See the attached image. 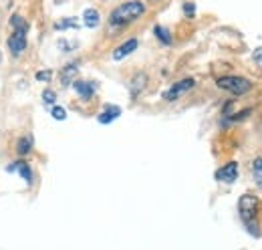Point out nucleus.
<instances>
[{
    "label": "nucleus",
    "mask_w": 262,
    "mask_h": 250,
    "mask_svg": "<svg viewBox=\"0 0 262 250\" xmlns=\"http://www.w3.org/2000/svg\"><path fill=\"white\" fill-rule=\"evenodd\" d=\"M147 12V4L143 0H125L119 6H115L109 14V29L111 31H119L125 29L133 23H137L139 18H143Z\"/></svg>",
    "instance_id": "obj_1"
},
{
    "label": "nucleus",
    "mask_w": 262,
    "mask_h": 250,
    "mask_svg": "<svg viewBox=\"0 0 262 250\" xmlns=\"http://www.w3.org/2000/svg\"><path fill=\"white\" fill-rule=\"evenodd\" d=\"M256 208H258V200L254 194H244L240 200H238V214L244 222V226L252 232V234H260L258 230V222H256Z\"/></svg>",
    "instance_id": "obj_2"
},
{
    "label": "nucleus",
    "mask_w": 262,
    "mask_h": 250,
    "mask_svg": "<svg viewBox=\"0 0 262 250\" xmlns=\"http://www.w3.org/2000/svg\"><path fill=\"white\" fill-rule=\"evenodd\" d=\"M216 85L228 93L236 95V97H242V95L250 93L252 91V81H248L246 77H238V75H226V77H220L216 81Z\"/></svg>",
    "instance_id": "obj_3"
},
{
    "label": "nucleus",
    "mask_w": 262,
    "mask_h": 250,
    "mask_svg": "<svg viewBox=\"0 0 262 250\" xmlns=\"http://www.w3.org/2000/svg\"><path fill=\"white\" fill-rule=\"evenodd\" d=\"M27 31L29 29H16L8 36L6 45H8V51H10L12 57H20L25 53V49H27Z\"/></svg>",
    "instance_id": "obj_4"
},
{
    "label": "nucleus",
    "mask_w": 262,
    "mask_h": 250,
    "mask_svg": "<svg viewBox=\"0 0 262 250\" xmlns=\"http://www.w3.org/2000/svg\"><path fill=\"white\" fill-rule=\"evenodd\" d=\"M196 87V81L192 79V77H188V79H182V81H176L167 91L164 93V99L165 101H176V99H180L184 93H188V91H192Z\"/></svg>",
    "instance_id": "obj_5"
},
{
    "label": "nucleus",
    "mask_w": 262,
    "mask_h": 250,
    "mask_svg": "<svg viewBox=\"0 0 262 250\" xmlns=\"http://www.w3.org/2000/svg\"><path fill=\"white\" fill-rule=\"evenodd\" d=\"M236 178H238V161H228L226 165H222L216 172V180L218 182H224V184L236 182Z\"/></svg>",
    "instance_id": "obj_6"
},
{
    "label": "nucleus",
    "mask_w": 262,
    "mask_h": 250,
    "mask_svg": "<svg viewBox=\"0 0 262 250\" xmlns=\"http://www.w3.org/2000/svg\"><path fill=\"white\" fill-rule=\"evenodd\" d=\"M139 47L137 38H127L125 43H121L115 51H113V61H123L125 57H129L131 53H135V49Z\"/></svg>",
    "instance_id": "obj_7"
},
{
    "label": "nucleus",
    "mask_w": 262,
    "mask_h": 250,
    "mask_svg": "<svg viewBox=\"0 0 262 250\" xmlns=\"http://www.w3.org/2000/svg\"><path fill=\"white\" fill-rule=\"evenodd\" d=\"M8 172H18V176L27 182V184H33V170H31V165H29V161H23V159H18V161H14V163H10L8 168H6Z\"/></svg>",
    "instance_id": "obj_8"
},
{
    "label": "nucleus",
    "mask_w": 262,
    "mask_h": 250,
    "mask_svg": "<svg viewBox=\"0 0 262 250\" xmlns=\"http://www.w3.org/2000/svg\"><path fill=\"white\" fill-rule=\"evenodd\" d=\"M117 117H121V107L119 105H105L103 111L97 115V121L107 125V123H113Z\"/></svg>",
    "instance_id": "obj_9"
},
{
    "label": "nucleus",
    "mask_w": 262,
    "mask_h": 250,
    "mask_svg": "<svg viewBox=\"0 0 262 250\" xmlns=\"http://www.w3.org/2000/svg\"><path fill=\"white\" fill-rule=\"evenodd\" d=\"M73 89L77 91V95L81 97V99H91L93 93H95V89H97V85L93 83V81H73Z\"/></svg>",
    "instance_id": "obj_10"
},
{
    "label": "nucleus",
    "mask_w": 262,
    "mask_h": 250,
    "mask_svg": "<svg viewBox=\"0 0 262 250\" xmlns=\"http://www.w3.org/2000/svg\"><path fill=\"white\" fill-rule=\"evenodd\" d=\"M145 87H147V73H143V71L135 73V75L131 77V81H129L131 95H133V97H137V95L141 93Z\"/></svg>",
    "instance_id": "obj_11"
},
{
    "label": "nucleus",
    "mask_w": 262,
    "mask_h": 250,
    "mask_svg": "<svg viewBox=\"0 0 262 250\" xmlns=\"http://www.w3.org/2000/svg\"><path fill=\"white\" fill-rule=\"evenodd\" d=\"M77 73H79V62H69V65H65V67L61 69V83H63L65 87H69V85L75 81Z\"/></svg>",
    "instance_id": "obj_12"
},
{
    "label": "nucleus",
    "mask_w": 262,
    "mask_h": 250,
    "mask_svg": "<svg viewBox=\"0 0 262 250\" xmlns=\"http://www.w3.org/2000/svg\"><path fill=\"white\" fill-rule=\"evenodd\" d=\"M83 25L87 29H97L99 25H101V14H99L97 8H87L83 12Z\"/></svg>",
    "instance_id": "obj_13"
},
{
    "label": "nucleus",
    "mask_w": 262,
    "mask_h": 250,
    "mask_svg": "<svg viewBox=\"0 0 262 250\" xmlns=\"http://www.w3.org/2000/svg\"><path fill=\"white\" fill-rule=\"evenodd\" d=\"M154 34H156V38H158L162 45H165V47H169V45L173 43V36H171L169 29H165L162 25H156V27H154Z\"/></svg>",
    "instance_id": "obj_14"
},
{
    "label": "nucleus",
    "mask_w": 262,
    "mask_h": 250,
    "mask_svg": "<svg viewBox=\"0 0 262 250\" xmlns=\"http://www.w3.org/2000/svg\"><path fill=\"white\" fill-rule=\"evenodd\" d=\"M250 174H252V180L258 187H262V157H254L250 161Z\"/></svg>",
    "instance_id": "obj_15"
},
{
    "label": "nucleus",
    "mask_w": 262,
    "mask_h": 250,
    "mask_svg": "<svg viewBox=\"0 0 262 250\" xmlns=\"http://www.w3.org/2000/svg\"><path fill=\"white\" fill-rule=\"evenodd\" d=\"M33 152V137H29V135H25V137H20L18 141H16V154L18 156H29Z\"/></svg>",
    "instance_id": "obj_16"
},
{
    "label": "nucleus",
    "mask_w": 262,
    "mask_h": 250,
    "mask_svg": "<svg viewBox=\"0 0 262 250\" xmlns=\"http://www.w3.org/2000/svg\"><path fill=\"white\" fill-rule=\"evenodd\" d=\"M67 29H79L77 18L69 16V18H61V20L55 23V31H67Z\"/></svg>",
    "instance_id": "obj_17"
},
{
    "label": "nucleus",
    "mask_w": 262,
    "mask_h": 250,
    "mask_svg": "<svg viewBox=\"0 0 262 250\" xmlns=\"http://www.w3.org/2000/svg\"><path fill=\"white\" fill-rule=\"evenodd\" d=\"M10 27L16 31V29H29V25H27V20L20 16V14H12L10 16Z\"/></svg>",
    "instance_id": "obj_18"
},
{
    "label": "nucleus",
    "mask_w": 262,
    "mask_h": 250,
    "mask_svg": "<svg viewBox=\"0 0 262 250\" xmlns=\"http://www.w3.org/2000/svg\"><path fill=\"white\" fill-rule=\"evenodd\" d=\"M55 101H57V93L53 89H45L42 91V103L45 105H55Z\"/></svg>",
    "instance_id": "obj_19"
},
{
    "label": "nucleus",
    "mask_w": 262,
    "mask_h": 250,
    "mask_svg": "<svg viewBox=\"0 0 262 250\" xmlns=\"http://www.w3.org/2000/svg\"><path fill=\"white\" fill-rule=\"evenodd\" d=\"M182 10H184V16L186 18H194L196 16V4L194 2H184Z\"/></svg>",
    "instance_id": "obj_20"
},
{
    "label": "nucleus",
    "mask_w": 262,
    "mask_h": 250,
    "mask_svg": "<svg viewBox=\"0 0 262 250\" xmlns=\"http://www.w3.org/2000/svg\"><path fill=\"white\" fill-rule=\"evenodd\" d=\"M51 115H53V119H59V121L67 119V111L63 109V107H59V105H53V109H51Z\"/></svg>",
    "instance_id": "obj_21"
},
{
    "label": "nucleus",
    "mask_w": 262,
    "mask_h": 250,
    "mask_svg": "<svg viewBox=\"0 0 262 250\" xmlns=\"http://www.w3.org/2000/svg\"><path fill=\"white\" fill-rule=\"evenodd\" d=\"M36 81H42V83H49L53 79V71H36Z\"/></svg>",
    "instance_id": "obj_22"
},
{
    "label": "nucleus",
    "mask_w": 262,
    "mask_h": 250,
    "mask_svg": "<svg viewBox=\"0 0 262 250\" xmlns=\"http://www.w3.org/2000/svg\"><path fill=\"white\" fill-rule=\"evenodd\" d=\"M252 59H254V62L262 65V47H260V49H256V51L252 53Z\"/></svg>",
    "instance_id": "obj_23"
},
{
    "label": "nucleus",
    "mask_w": 262,
    "mask_h": 250,
    "mask_svg": "<svg viewBox=\"0 0 262 250\" xmlns=\"http://www.w3.org/2000/svg\"><path fill=\"white\" fill-rule=\"evenodd\" d=\"M149 2H162V0H149Z\"/></svg>",
    "instance_id": "obj_24"
}]
</instances>
